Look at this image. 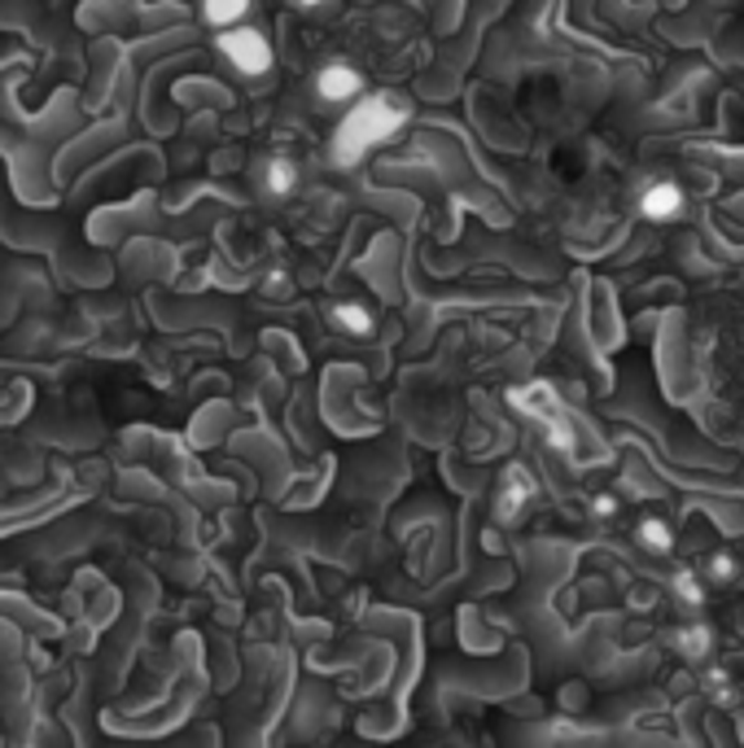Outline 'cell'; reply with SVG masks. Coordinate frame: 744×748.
<instances>
[{"label":"cell","mask_w":744,"mask_h":748,"mask_svg":"<svg viewBox=\"0 0 744 748\" xmlns=\"http://www.w3.org/2000/svg\"><path fill=\"white\" fill-rule=\"evenodd\" d=\"M407 101L398 97H385V93H372L351 101V110L342 115V124L333 131V162L338 167H360L372 149H381L390 136H398L407 127Z\"/></svg>","instance_id":"obj_1"},{"label":"cell","mask_w":744,"mask_h":748,"mask_svg":"<svg viewBox=\"0 0 744 748\" xmlns=\"http://www.w3.org/2000/svg\"><path fill=\"white\" fill-rule=\"evenodd\" d=\"M220 53H224V62L237 71V75H267L272 66H276V53H272V40L258 31V26H246V22H237V26H224L220 31Z\"/></svg>","instance_id":"obj_2"},{"label":"cell","mask_w":744,"mask_h":748,"mask_svg":"<svg viewBox=\"0 0 744 748\" xmlns=\"http://www.w3.org/2000/svg\"><path fill=\"white\" fill-rule=\"evenodd\" d=\"M316 97L329 106H351L364 97V75L351 62H325L316 71Z\"/></svg>","instance_id":"obj_3"},{"label":"cell","mask_w":744,"mask_h":748,"mask_svg":"<svg viewBox=\"0 0 744 748\" xmlns=\"http://www.w3.org/2000/svg\"><path fill=\"white\" fill-rule=\"evenodd\" d=\"M329 324L342 338L369 342L372 333H376V311H372L369 302H360V298H338V302H329Z\"/></svg>","instance_id":"obj_4"},{"label":"cell","mask_w":744,"mask_h":748,"mask_svg":"<svg viewBox=\"0 0 744 748\" xmlns=\"http://www.w3.org/2000/svg\"><path fill=\"white\" fill-rule=\"evenodd\" d=\"M258 193L263 197H294L298 193V162L289 153H267L258 162Z\"/></svg>","instance_id":"obj_5"},{"label":"cell","mask_w":744,"mask_h":748,"mask_svg":"<svg viewBox=\"0 0 744 748\" xmlns=\"http://www.w3.org/2000/svg\"><path fill=\"white\" fill-rule=\"evenodd\" d=\"M246 13H249V0H202V18H206L215 31L246 22Z\"/></svg>","instance_id":"obj_6"},{"label":"cell","mask_w":744,"mask_h":748,"mask_svg":"<svg viewBox=\"0 0 744 748\" xmlns=\"http://www.w3.org/2000/svg\"><path fill=\"white\" fill-rule=\"evenodd\" d=\"M679 202H683V193H679L674 184H652V189L644 193V215L670 220V215H679Z\"/></svg>","instance_id":"obj_7"},{"label":"cell","mask_w":744,"mask_h":748,"mask_svg":"<svg viewBox=\"0 0 744 748\" xmlns=\"http://www.w3.org/2000/svg\"><path fill=\"white\" fill-rule=\"evenodd\" d=\"M329 0H294V9H302V13H320Z\"/></svg>","instance_id":"obj_8"}]
</instances>
